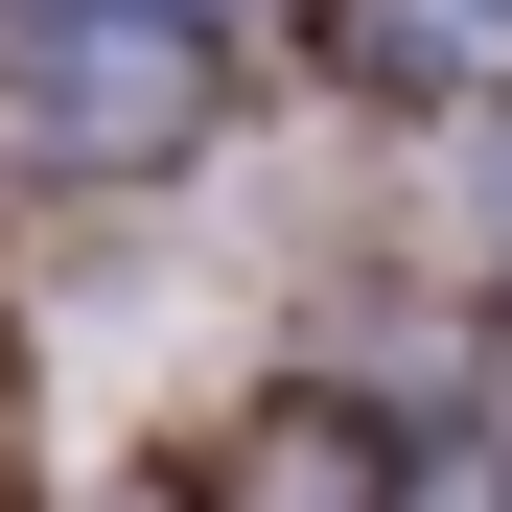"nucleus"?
<instances>
[{
	"mask_svg": "<svg viewBox=\"0 0 512 512\" xmlns=\"http://www.w3.org/2000/svg\"><path fill=\"white\" fill-rule=\"evenodd\" d=\"M187 94H210V47L163 24V0H47L24 24V140H70V163L187 140Z\"/></svg>",
	"mask_w": 512,
	"mask_h": 512,
	"instance_id": "1",
	"label": "nucleus"
},
{
	"mask_svg": "<svg viewBox=\"0 0 512 512\" xmlns=\"http://www.w3.org/2000/svg\"><path fill=\"white\" fill-rule=\"evenodd\" d=\"M512 0H373V70H489Z\"/></svg>",
	"mask_w": 512,
	"mask_h": 512,
	"instance_id": "2",
	"label": "nucleus"
}]
</instances>
